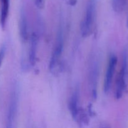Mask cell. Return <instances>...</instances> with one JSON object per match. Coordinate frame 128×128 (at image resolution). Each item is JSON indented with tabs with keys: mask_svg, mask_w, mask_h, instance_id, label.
I'll return each instance as SVG.
<instances>
[{
	"mask_svg": "<svg viewBox=\"0 0 128 128\" xmlns=\"http://www.w3.org/2000/svg\"><path fill=\"white\" fill-rule=\"evenodd\" d=\"M63 50V33L61 27L60 28L56 36L55 48L53 50L49 62V70L53 74L59 72L61 65V57Z\"/></svg>",
	"mask_w": 128,
	"mask_h": 128,
	"instance_id": "6da1fadb",
	"label": "cell"
},
{
	"mask_svg": "<svg viewBox=\"0 0 128 128\" xmlns=\"http://www.w3.org/2000/svg\"><path fill=\"white\" fill-rule=\"evenodd\" d=\"M95 1L94 0H90L87 6L85 18L83 20L80 26L82 36L84 38H87L90 36L92 31L95 17Z\"/></svg>",
	"mask_w": 128,
	"mask_h": 128,
	"instance_id": "7a4b0ae2",
	"label": "cell"
},
{
	"mask_svg": "<svg viewBox=\"0 0 128 128\" xmlns=\"http://www.w3.org/2000/svg\"><path fill=\"white\" fill-rule=\"evenodd\" d=\"M127 71V61L126 54H123L122 62L120 71L118 74L115 83V97L116 100H120L123 96L126 87V74Z\"/></svg>",
	"mask_w": 128,
	"mask_h": 128,
	"instance_id": "3957f363",
	"label": "cell"
},
{
	"mask_svg": "<svg viewBox=\"0 0 128 128\" xmlns=\"http://www.w3.org/2000/svg\"><path fill=\"white\" fill-rule=\"evenodd\" d=\"M117 63V58L115 55H111L108 62L106 72H105V77L104 79V91L105 94H107L109 92L111 88Z\"/></svg>",
	"mask_w": 128,
	"mask_h": 128,
	"instance_id": "277c9868",
	"label": "cell"
},
{
	"mask_svg": "<svg viewBox=\"0 0 128 128\" xmlns=\"http://www.w3.org/2000/svg\"><path fill=\"white\" fill-rule=\"evenodd\" d=\"M79 89L77 88L72 94L70 98V101L69 102V109L70 110V114L75 121H77L79 118V114L80 111V108L79 106Z\"/></svg>",
	"mask_w": 128,
	"mask_h": 128,
	"instance_id": "5b68a950",
	"label": "cell"
},
{
	"mask_svg": "<svg viewBox=\"0 0 128 128\" xmlns=\"http://www.w3.org/2000/svg\"><path fill=\"white\" fill-rule=\"evenodd\" d=\"M38 44V36L36 32H33L31 34L30 38V46L28 56L29 62L31 66H33L36 63Z\"/></svg>",
	"mask_w": 128,
	"mask_h": 128,
	"instance_id": "8992f818",
	"label": "cell"
},
{
	"mask_svg": "<svg viewBox=\"0 0 128 128\" xmlns=\"http://www.w3.org/2000/svg\"><path fill=\"white\" fill-rule=\"evenodd\" d=\"M20 35L21 41L23 42H26L28 40V26L26 14L25 11H22L20 14Z\"/></svg>",
	"mask_w": 128,
	"mask_h": 128,
	"instance_id": "52a82bcc",
	"label": "cell"
},
{
	"mask_svg": "<svg viewBox=\"0 0 128 128\" xmlns=\"http://www.w3.org/2000/svg\"><path fill=\"white\" fill-rule=\"evenodd\" d=\"M1 24L4 28L7 21L10 8V0H1Z\"/></svg>",
	"mask_w": 128,
	"mask_h": 128,
	"instance_id": "ba28073f",
	"label": "cell"
},
{
	"mask_svg": "<svg viewBox=\"0 0 128 128\" xmlns=\"http://www.w3.org/2000/svg\"><path fill=\"white\" fill-rule=\"evenodd\" d=\"M126 3V0H112V6L114 11L121 12L124 10Z\"/></svg>",
	"mask_w": 128,
	"mask_h": 128,
	"instance_id": "9c48e42d",
	"label": "cell"
},
{
	"mask_svg": "<svg viewBox=\"0 0 128 128\" xmlns=\"http://www.w3.org/2000/svg\"><path fill=\"white\" fill-rule=\"evenodd\" d=\"M45 0H35V4L38 9H43L45 6Z\"/></svg>",
	"mask_w": 128,
	"mask_h": 128,
	"instance_id": "30bf717a",
	"label": "cell"
},
{
	"mask_svg": "<svg viewBox=\"0 0 128 128\" xmlns=\"http://www.w3.org/2000/svg\"><path fill=\"white\" fill-rule=\"evenodd\" d=\"M5 51H6V48L5 46H3L1 49H0V66H1L3 61L4 57L5 55Z\"/></svg>",
	"mask_w": 128,
	"mask_h": 128,
	"instance_id": "8fae6325",
	"label": "cell"
},
{
	"mask_svg": "<svg viewBox=\"0 0 128 128\" xmlns=\"http://www.w3.org/2000/svg\"><path fill=\"white\" fill-rule=\"evenodd\" d=\"M68 1H69V2L70 6H75L77 2V0H68Z\"/></svg>",
	"mask_w": 128,
	"mask_h": 128,
	"instance_id": "7c38bea8",
	"label": "cell"
},
{
	"mask_svg": "<svg viewBox=\"0 0 128 128\" xmlns=\"http://www.w3.org/2000/svg\"><path fill=\"white\" fill-rule=\"evenodd\" d=\"M127 26L128 27V18H127Z\"/></svg>",
	"mask_w": 128,
	"mask_h": 128,
	"instance_id": "4fadbf2b",
	"label": "cell"
},
{
	"mask_svg": "<svg viewBox=\"0 0 128 128\" xmlns=\"http://www.w3.org/2000/svg\"></svg>",
	"mask_w": 128,
	"mask_h": 128,
	"instance_id": "5bb4252c",
	"label": "cell"
}]
</instances>
